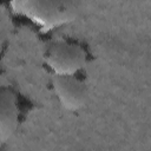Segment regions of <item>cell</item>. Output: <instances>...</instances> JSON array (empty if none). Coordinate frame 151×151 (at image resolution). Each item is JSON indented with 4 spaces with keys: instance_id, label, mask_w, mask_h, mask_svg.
I'll list each match as a JSON object with an SVG mask.
<instances>
[{
    "instance_id": "6da1fadb",
    "label": "cell",
    "mask_w": 151,
    "mask_h": 151,
    "mask_svg": "<svg viewBox=\"0 0 151 151\" xmlns=\"http://www.w3.org/2000/svg\"><path fill=\"white\" fill-rule=\"evenodd\" d=\"M13 12L26 18L38 28L48 32L67 25L80 14V2L65 0L12 1Z\"/></svg>"
},
{
    "instance_id": "7a4b0ae2",
    "label": "cell",
    "mask_w": 151,
    "mask_h": 151,
    "mask_svg": "<svg viewBox=\"0 0 151 151\" xmlns=\"http://www.w3.org/2000/svg\"><path fill=\"white\" fill-rule=\"evenodd\" d=\"M44 61L53 76H77L87 64V53L76 42L60 40L46 47Z\"/></svg>"
},
{
    "instance_id": "3957f363",
    "label": "cell",
    "mask_w": 151,
    "mask_h": 151,
    "mask_svg": "<svg viewBox=\"0 0 151 151\" xmlns=\"http://www.w3.org/2000/svg\"><path fill=\"white\" fill-rule=\"evenodd\" d=\"M52 88L59 104L65 110L78 111L87 103L88 88L86 84L76 76H53Z\"/></svg>"
},
{
    "instance_id": "277c9868",
    "label": "cell",
    "mask_w": 151,
    "mask_h": 151,
    "mask_svg": "<svg viewBox=\"0 0 151 151\" xmlns=\"http://www.w3.org/2000/svg\"><path fill=\"white\" fill-rule=\"evenodd\" d=\"M18 98L9 88H0V145L8 142L19 125Z\"/></svg>"
}]
</instances>
